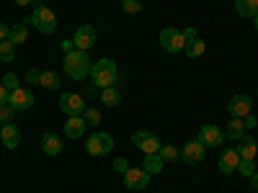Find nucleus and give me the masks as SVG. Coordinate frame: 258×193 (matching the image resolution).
Masks as SVG:
<instances>
[{
  "mask_svg": "<svg viewBox=\"0 0 258 193\" xmlns=\"http://www.w3.org/2000/svg\"><path fill=\"white\" fill-rule=\"evenodd\" d=\"M62 67H64V72H68V77H70V80H85V77H91V67H93V62H91L88 52L73 49V52L64 54Z\"/></svg>",
  "mask_w": 258,
  "mask_h": 193,
  "instance_id": "f257e3e1",
  "label": "nucleus"
},
{
  "mask_svg": "<svg viewBox=\"0 0 258 193\" xmlns=\"http://www.w3.org/2000/svg\"><path fill=\"white\" fill-rule=\"evenodd\" d=\"M119 80V70H116V62L109 59V57H103L98 62H93V67H91V82L98 85V88H111V85H116Z\"/></svg>",
  "mask_w": 258,
  "mask_h": 193,
  "instance_id": "f03ea898",
  "label": "nucleus"
},
{
  "mask_svg": "<svg viewBox=\"0 0 258 193\" xmlns=\"http://www.w3.org/2000/svg\"><path fill=\"white\" fill-rule=\"evenodd\" d=\"M29 24H31L39 34L52 36V34L57 31V16H54V11H52V8L39 6V8H34V13L29 16Z\"/></svg>",
  "mask_w": 258,
  "mask_h": 193,
  "instance_id": "7ed1b4c3",
  "label": "nucleus"
},
{
  "mask_svg": "<svg viewBox=\"0 0 258 193\" xmlns=\"http://www.w3.org/2000/svg\"><path fill=\"white\" fill-rule=\"evenodd\" d=\"M85 149H88V155H93V157H103L114 149V137L109 132H96V134L88 137Z\"/></svg>",
  "mask_w": 258,
  "mask_h": 193,
  "instance_id": "20e7f679",
  "label": "nucleus"
},
{
  "mask_svg": "<svg viewBox=\"0 0 258 193\" xmlns=\"http://www.w3.org/2000/svg\"><path fill=\"white\" fill-rule=\"evenodd\" d=\"M132 144L137 149H142L145 155H150V152H158L163 142H160V137L155 132H150V129H137V132L132 134Z\"/></svg>",
  "mask_w": 258,
  "mask_h": 193,
  "instance_id": "39448f33",
  "label": "nucleus"
},
{
  "mask_svg": "<svg viewBox=\"0 0 258 193\" xmlns=\"http://www.w3.org/2000/svg\"><path fill=\"white\" fill-rule=\"evenodd\" d=\"M160 47H163L168 54H178V52H183V47H186L183 34H181L178 29H173V26H165V29L160 31Z\"/></svg>",
  "mask_w": 258,
  "mask_h": 193,
  "instance_id": "423d86ee",
  "label": "nucleus"
},
{
  "mask_svg": "<svg viewBox=\"0 0 258 193\" xmlns=\"http://www.w3.org/2000/svg\"><path fill=\"white\" fill-rule=\"evenodd\" d=\"M59 111L64 116H83L85 114V101L78 93H62L59 95Z\"/></svg>",
  "mask_w": 258,
  "mask_h": 193,
  "instance_id": "0eeeda50",
  "label": "nucleus"
},
{
  "mask_svg": "<svg viewBox=\"0 0 258 193\" xmlns=\"http://www.w3.org/2000/svg\"><path fill=\"white\" fill-rule=\"evenodd\" d=\"M150 173H145L142 167H129L126 173H124V185L129 188V190H145L147 185H150Z\"/></svg>",
  "mask_w": 258,
  "mask_h": 193,
  "instance_id": "6e6552de",
  "label": "nucleus"
},
{
  "mask_svg": "<svg viewBox=\"0 0 258 193\" xmlns=\"http://www.w3.org/2000/svg\"><path fill=\"white\" fill-rule=\"evenodd\" d=\"M250 109H253V98H250V95H245V93L232 95V98H230V103H227V114H230L232 119H243V116H248V114H250Z\"/></svg>",
  "mask_w": 258,
  "mask_h": 193,
  "instance_id": "1a4fd4ad",
  "label": "nucleus"
},
{
  "mask_svg": "<svg viewBox=\"0 0 258 193\" xmlns=\"http://www.w3.org/2000/svg\"><path fill=\"white\" fill-rule=\"evenodd\" d=\"M204 152H207V147H204L199 139H191V142H186L183 149H181V160L188 162V165H199V162L204 160Z\"/></svg>",
  "mask_w": 258,
  "mask_h": 193,
  "instance_id": "9d476101",
  "label": "nucleus"
},
{
  "mask_svg": "<svg viewBox=\"0 0 258 193\" xmlns=\"http://www.w3.org/2000/svg\"><path fill=\"white\" fill-rule=\"evenodd\" d=\"M73 44H75V49H80V52H88V49L96 44V29H93L91 24L80 26V29L75 31V36H73Z\"/></svg>",
  "mask_w": 258,
  "mask_h": 193,
  "instance_id": "9b49d317",
  "label": "nucleus"
},
{
  "mask_svg": "<svg viewBox=\"0 0 258 193\" xmlns=\"http://www.w3.org/2000/svg\"><path fill=\"white\" fill-rule=\"evenodd\" d=\"M34 93L31 90H26V88H18V90H13L11 95H8V106L13 111H26V109H31L34 106Z\"/></svg>",
  "mask_w": 258,
  "mask_h": 193,
  "instance_id": "f8f14e48",
  "label": "nucleus"
},
{
  "mask_svg": "<svg viewBox=\"0 0 258 193\" xmlns=\"http://www.w3.org/2000/svg\"><path fill=\"white\" fill-rule=\"evenodd\" d=\"M199 142L204 147H220L225 142V132L220 126H214V124H207V126L199 129Z\"/></svg>",
  "mask_w": 258,
  "mask_h": 193,
  "instance_id": "ddd939ff",
  "label": "nucleus"
},
{
  "mask_svg": "<svg viewBox=\"0 0 258 193\" xmlns=\"http://www.w3.org/2000/svg\"><path fill=\"white\" fill-rule=\"evenodd\" d=\"M0 142H3L6 149H16V147L21 144V132H18V126H16V124L0 126Z\"/></svg>",
  "mask_w": 258,
  "mask_h": 193,
  "instance_id": "4468645a",
  "label": "nucleus"
},
{
  "mask_svg": "<svg viewBox=\"0 0 258 193\" xmlns=\"http://www.w3.org/2000/svg\"><path fill=\"white\" fill-rule=\"evenodd\" d=\"M85 119L83 116H68V121H64V134H68V139H80L85 134Z\"/></svg>",
  "mask_w": 258,
  "mask_h": 193,
  "instance_id": "2eb2a0df",
  "label": "nucleus"
},
{
  "mask_svg": "<svg viewBox=\"0 0 258 193\" xmlns=\"http://www.w3.org/2000/svg\"><path fill=\"white\" fill-rule=\"evenodd\" d=\"M238 162H240V155H238V149H225L222 157H220V173L230 175L238 170Z\"/></svg>",
  "mask_w": 258,
  "mask_h": 193,
  "instance_id": "dca6fc26",
  "label": "nucleus"
},
{
  "mask_svg": "<svg viewBox=\"0 0 258 193\" xmlns=\"http://www.w3.org/2000/svg\"><path fill=\"white\" fill-rule=\"evenodd\" d=\"M238 155H240V160H255V155H258V144H255V139L253 137H240L238 139Z\"/></svg>",
  "mask_w": 258,
  "mask_h": 193,
  "instance_id": "f3484780",
  "label": "nucleus"
},
{
  "mask_svg": "<svg viewBox=\"0 0 258 193\" xmlns=\"http://www.w3.org/2000/svg\"><path fill=\"white\" fill-rule=\"evenodd\" d=\"M163 167H165V162H163V157H160L158 152L145 155V160H142V170H145V173L158 175V173H163Z\"/></svg>",
  "mask_w": 258,
  "mask_h": 193,
  "instance_id": "a211bd4d",
  "label": "nucleus"
},
{
  "mask_svg": "<svg viewBox=\"0 0 258 193\" xmlns=\"http://www.w3.org/2000/svg\"><path fill=\"white\" fill-rule=\"evenodd\" d=\"M41 152H44V155H59L62 152V139L54 132L44 134V137H41Z\"/></svg>",
  "mask_w": 258,
  "mask_h": 193,
  "instance_id": "6ab92c4d",
  "label": "nucleus"
},
{
  "mask_svg": "<svg viewBox=\"0 0 258 193\" xmlns=\"http://www.w3.org/2000/svg\"><path fill=\"white\" fill-rule=\"evenodd\" d=\"M232 8L243 18H255L258 16V0H235Z\"/></svg>",
  "mask_w": 258,
  "mask_h": 193,
  "instance_id": "aec40b11",
  "label": "nucleus"
},
{
  "mask_svg": "<svg viewBox=\"0 0 258 193\" xmlns=\"http://www.w3.org/2000/svg\"><path fill=\"white\" fill-rule=\"evenodd\" d=\"M204 52H207V44H204V39H199V36L194 41H186V47H183V54L188 59H199Z\"/></svg>",
  "mask_w": 258,
  "mask_h": 193,
  "instance_id": "412c9836",
  "label": "nucleus"
},
{
  "mask_svg": "<svg viewBox=\"0 0 258 193\" xmlns=\"http://www.w3.org/2000/svg\"><path fill=\"white\" fill-rule=\"evenodd\" d=\"M98 98H101L103 106H109V109H116V106L121 103V93H119V88H114V85L111 88H103Z\"/></svg>",
  "mask_w": 258,
  "mask_h": 193,
  "instance_id": "4be33fe9",
  "label": "nucleus"
},
{
  "mask_svg": "<svg viewBox=\"0 0 258 193\" xmlns=\"http://www.w3.org/2000/svg\"><path fill=\"white\" fill-rule=\"evenodd\" d=\"M8 39L13 41L16 47H18V44H26V39H29V29H26V24H13L11 31H8Z\"/></svg>",
  "mask_w": 258,
  "mask_h": 193,
  "instance_id": "5701e85b",
  "label": "nucleus"
},
{
  "mask_svg": "<svg viewBox=\"0 0 258 193\" xmlns=\"http://www.w3.org/2000/svg\"><path fill=\"white\" fill-rule=\"evenodd\" d=\"M243 132H245V126H243V119H230V124H227V129H225V137H227V139H235V142H238V139L243 137Z\"/></svg>",
  "mask_w": 258,
  "mask_h": 193,
  "instance_id": "b1692460",
  "label": "nucleus"
},
{
  "mask_svg": "<svg viewBox=\"0 0 258 193\" xmlns=\"http://www.w3.org/2000/svg\"><path fill=\"white\" fill-rule=\"evenodd\" d=\"M13 59H16V44H13L11 39H3V41H0V62L8 64Z\"/></svg>",
  "mask_w": 258,
  "mask_h": 193,
  "instance_id": "393cba45",
  "label": "nucleus"
},
{
  "mask_svg": "<svg viewBox=\"0 0 258 193\" xmlns=\"http://www.w3.org/2000/svg\"><path fill=\"white\" fill-rule=\"evenodd\" d=\"M59 82H62V77L57 72H41V80H39V85H41V88H47V90H57Z\"/></svg>",
  "mask_w": 258,
  "mask_h": 193,
  "instance_id": "a878e982",
  "label": "nucleus"
},
{
  "mask_svg": "<svg viewBox=\"0 0 258 193\" xmlns=\"http://www.w3.org/2000/svg\"><path fill=\"white\" fill-rule=\"evenodd\" d=\"M158 155L163 157V162H176V160L181 157V152H178V149H176L173 144H160Z\"/></svg>",
  "mask_w": 258,
  "mask_h": 193,
  "instance_id": "bb28decb",
  "label": "nucleus"
},
{
  "mask_svg": "<svg viewBox=\"0 0 258 193\" xmlns=\"http://www.w3.org/2000/svg\"><path fill=\"white\" fill-rule=\"evenodd\" d=\"M0 85L8 90V93H13V90H18L21 88V82H18V75H13V72H6L3 75V80H0Z\"/></svg>",
  "mask_w": 258,
  "mask_h": 193,
  "instance_id": "cd10ccee",
  "label": "nucleus"
},
{
  "mask_svg": "<svg viewBox=\"0 0 258 193\" xmlns=\"http://www.w3.org/2000/svg\"><path fill=\"white\" fill-rule=\"evenodd\" d=\"M238 173H240L243 178H250V175L255 173V160H240V162H238Z\"/></svg>",
  "mask_w": 258,
  "mask_h": 193,
  "instance_id": "c85d7f7f",
  "label": "nucleus"
},
{
  "mask_svg": "<svg viewBox=\"0 0 258 193\" xmlns=\"http://www.w3.org/2000/svg\"><path fill=\"white\" fill-rule=\"evenodd\" d=\"M121 11L129 13V16H135V13L142 11V3H140V0H121Z\"/></svg>",
  "mask_w": 258,
  "mask_h": 193,
  "instance_id": "c756f323",
  "label": "nucleus"
},
{
  "mask_svg": "<svg viewBox=\"0 0 258 193\" xmlns=\"http://www.w3.org/2000/svg\"><path fill=\"white\" fill-rule=\"evenodd\" d=\"M13 116H16V111L11 109L8 103H6V106H0V126H6V124H13Z\"/></svg>",
  "mask_w": 258,
  "mask_h": 193,
  "instance_id": "7c9ffc66",
  "label": "nucleus"
},
{
  "mask_svg": "<svg viewBox=\"0 0 258 193\" xmlns=\"http://www.w3.org/2000/svg\"><path fill=\"white\" fill-rule=\"evenodd\" d=\"M83 119H85V124H91V126H98V124H101V111H98V109H85Z\"/></svg>",
  "mask_w": 258,
  "mask_h": 193,
  "instance_id": "2f4dec72",
  "label": "nucleus"
},
{
  "mask_svg": "<svg viewBox=\"0 0 258 193\" xmlns=\"http://www.w3.org/2000/svg\"><path fill=\"white\" fill-rule=\"evenodd\" d=\"M114 170L124 175L126 170H129V160H126V157H119V160H114Z\"/></svg>",
  "mask_w": 258,
  "mask_h": 193,
  "instance_id": "473e14b6",
  "label": "nucleus"
},
{
  "mask_svg": "<svg viewBox=\"0 0 258 193\" xmlns=\"http://www.w3.org/2000/svg\"><path fill=\"white\" fill-rule=\"evenodd\" d=\"M39 80H41V72L39 70H29L26 72V82L29 85H39Z\"/></svg>",
  "mask_w": 258,
  "mask_h": 193,
  "instance_id": "72a5a7b5",
  "label": "nucleus"
},
{
  "mask_svg": "<svg viewBox=\"0 0 258 193\" xmlns=\"http://www.w3.org/2000/svg\"><path fill=\"white\" fill-rule=\"evenodd\" d=\"M243 126H245V129H255V126H258V119H255L253 114H248V116H243Z\"/></svg>",
  "mask_w": 258,
  "mask_h": 193,
  "instance_id": "f704fd0d",
  "label": "nucleus"
},
{
  "mask_svg": "<svg viewBox=\"0 0 258 193\" xmlns=\"http://www.w3.org/2000/svg\"><path fill=\"white\" fill-rule=\"evenodd\" d=\"M181 34H183V41H194V39L199 36V34H197V29H194V26H191V29H183Z\"/></svg>",
  "mask_w": 258,
  "mask_h": 193,
  "instance_id": "c9c22d12",
  "label": "nucleus"
},
{
  "mask_svg": "<svg viewBox=\"0 0 258 193\" xmlns=\"http://www.w3.org/2000/svg\"><path fill=\"white\" fill-rule=\"evenodd\" d=\"M31 3L39 8V6H44V0H16V6H31Z\"/></svg>",
  "mask_w": 258,
  "mask_h": 193,
  "instance_id": "e433bc0d",
  "label": "nucleus"
},
{
  "mask_svg": "<svg viewBox=\"0 0 258 193\" xmlns=\"http://www.w3.org/2000/svg\"><path fill=\"white\" fill-rule=\"evenodd\" d=\"M73 49H75V44H73V39H64V41H62V52L68 54V52H73Z\"/></svg>",
  "mask_w": 258,
  "mask_h": 193,
  "instance_id": "4c0bfd02",
  "label": "nucleus"
},
{
  "mask_svg": "<svg viewBox=\"0 0 258 193\" xmlns=\"http://www.w3.org/2000/svg\"><path fill=\"white\" fill-rule=\"evenodd\" d=\"M8 31H11V26L0 21V41H3V39H8Z\"/></svg>",
  "mask_w": 258,
  "mask_h": 193,
  "instance_id": "58836bf2",
  "label": "nucleus"
},
{
  "mask_svg": "<svg viewBox=\"0 0 258 193\" xmlns=\"http://www.w3.org/2000/svg\"><path fill=\"white\" fill-rule=\"evenodd\" d=\"M8 95H11V93L3 88V85H0V106H6V103H8Z\"/></svg>",
  "mask_w": 258,
  "mask_h": 193,
  "instance_id": "ea45409f",
  "label": "nucleus"
},
{
  "mask_svg": "<svg viewBox=\"0 0 258 193\" xmlns=\"http://www.w3.org/2000/svg\"><path fill=\"white\" fill-rule=\"evenodd\" d=\"M250 183H253V190H258V173L250 175Z\"/></svg>",
  "mask_w": 258,
  "mask_h": 193,
  "instance_id": "a19ab883",
  "label": "nucleus"
},
{
  "mask_svg": "<svg viewBox=\"0 0 258 193\" xmlns=\"http://www.w3.org/2000/svg\"><path fill=\"white\" fill-rule=\"evenodd\" d=\"M253 26H255V31H258V16L253 18Z\"/></svg>",
  "mask_w": 258,
  "mask_h": 193,
  "instance_id": "79ce46f5",
  "label": "nucleus"
}]
</instances>
